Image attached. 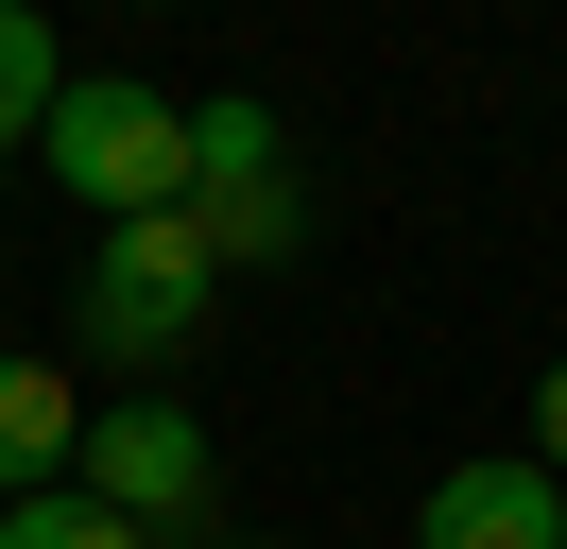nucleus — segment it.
I'll list each match as a JSON object with an SVG mask.
<instances>
[{
  "mask_svg": "<svg viewBox=\"0 0 567 549\" xmlns=\"http://www.w3.org/2000/svg\"><path fill=\"white\" fill-rule=\"evenodd\" d=\"M207 309H224L207 240H189V206H155V224H104V258H86V292H70V343L104 377H155V361L207 343Z\"/></svg>",
  "mask_w": 567,
  "mask_h": 549,
  "instance_id": "2",
  "label": "nucleus"
},
{
  "mask_svg": "<svg viewBox=\"0 0 567 549\" xmlns=\"http://www.w3.org/2000/svg\"><path fill=\"white\" fill-rule=\"evenodd\" d=\"M0 549H138V532H121L104 498H70V480H52V498H0Z\"/></svg>",
  "mask_w": 567,
  "mask_h": 549,
  "instance_id": "9",
  "label": "nucleus"
},
{
  "mask_svg": "<svg viewBox=\"0 0 567 549\" xmlns=\"http://www.w3.org/2000/svg\"><path fill=\"white\" fill-rule=\"evenodd\" d=\"M224 172H292V155H276V103H258V86L189 103V189H224Z\"/></svg>",
  "mask_w": 567,
  "mask_h": 549,
  "instance_id": "8",
  "label": "nucleus"
},
{
  "mask_svg": "<svg viewBox=\"0 0 567 549\" xmlns=\"http://www.w3.org/2000/svg\"><path fill=\"white\" fill-rule=\"evenodd\" d=\"M413 549H567V480L533 446H482V464H447L413 498Z\"/></svg>",
  "mask_w": 567,
  "mask_h": 549,
  "instance_id": "4",
  "label": "nucleus"
},
{
  "mask_svg": "<svg viewBox=\"0 0 567 549\" xmlns=\"http://www.w3.org/2000/svg\"><path fill=\"white\" fill-rule=\"evenodd\" d=\"M35 172L86 224H155V206H189V103L138 86V69H70L52 121H35Z\"/></svg>",
  "mask_w": 567,
  "mask_h": 549,
  "instance_id": "1",
  "label": "nucleus"
},
{
  "mask_svg": "<svg viewBox=\"0 0 567 549\" xmlns=\"http://www.w3.org/2000/svg\"><path fill=\"white\" fill-rule=\"evenodd\" d=\"M70 446H86V395H70V361L0 343V498H52V480H70Z\"/></svg>",
  "mask_w": 567,
  "mask_h": 549,
  "instance_id": "5",
  "label": "nucleus"
},
{
  "mask_svg": "<svg viewBox=\"0 0 567 549\" xmlns=\"http://www.w3.org/2000/svg\"><path fill=\"white\" fill-rule=\"evenodd\" d=\"M52 86H70V52H52V18H35V0H0V155H35Z\"/></svg>",
  "mask_w": 567,
  "mask_h": 549,
  "instance_id": "7",
  "label": "nucleus"
},
{
  "mask_svg": "<svg viewBox=\"0 0 567 549\" xmlns=\"http://www.w3.org/2000/svg\"><path fill=\"white\" fill-rule=\"evenodd\" d=\"M533 464H550V480H567V361H550V377H533Z\"/></svg>",
  "mask_w": 567,
  "mask_h": 549,
  "instance_id": "10",
  "label": "nucleus"
},
{
  "mask_svg": "<svg viewBox=\"0 0 567 549\" xmlns=\"http://www.w3.org/2000/svg\"><path fill=\"white\" fill-rule=\"evenodd\" d=\"M189 240H207V274H276L310 206H292V172H224V189H189Z\"/></svg>",
  "mask_w": 567,
  "mask_h": 549,
  "instance_id": "6",
  "label": "nucleus"
},
{
  "mask_svg": "<svg viewBox=\"0 0 567 549\" xmlns=\"http://www.w3.org/2000/svg\"><path fill=\"white\" fill-rule=\"evenodd\" d=\"M189 549H276V532H189Z\"/></svg>",
  "mask_w": 567,
  "mask_h": 549,
  "instance_id": "11",
  "label": "nucleus"
},
{
  "mask_svg": "<svg viewBox=\"0 0 567 549\" xmlns=\"http://www.w3.org/2000/svg\"><path fill=\"white\" fill-rule=\"evenodd\" d=\"M70 498H104L138 549H189V532H224V446H207V412H173V395H121V412H86V446H70Z\"/></svg>",
  "mask_w": 567,
  "mask_h": 549,
  "instance_id": "3",
  "label": "nucleus"
}]
</instances>
